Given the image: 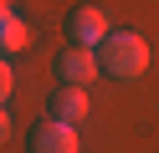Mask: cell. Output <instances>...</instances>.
<instances>
[{"instance_id": "6da1fadb", "label": "cell", "mask_w": 159, "mask_h": 153, "mask_svg": "<svg viewBox=\"0 0 159 153\" xmlns=\"http://www.w3.org/2000/svg\"><path fill=\"white\" fill-rule=\"evenodd\" d=\"M93 51H98V66L108 77H118V82H134V77L149 71V41L139 31H108Z\"/></svg>"}, {"instance_id": "7a4b0ae2", "label": "cell", "mask_w": 159, "mask_h": 153, "mask_svg": "<svg viewBox=\"0 0 159 153\" xmlns=\"http://www.w3.org/2000/svg\"><path fill=\"white\" fill-rule=\"evenodd\" d=\"M52 66H57V82H62V87H82V82H93L98 71H103V66H98V51L93 46H77V41L57 51Z\"/></svg>"}, {"instance_id": "3957f363", "label": "cell", "mask_w": 159, "mask_h": 153, "mask_svg": "<svg viewBox=\"0 0 159 153\" xmlns=\"http://www.w3.org/2000/svg\"><path fill=\"white\" fill-rule=\"evenodd\" d=\"M26 153H82V143H77V128H67V122H41V128L31 133V148Z\"/></svg>"}, {"instance_id": "277c9868", "label": "cell", "mask_w": 159, "mask_h": 153, "mask_svg": "<svg viewBox=\"0 0 159 153\" xmlns=\"http://www.w3.org/2000/svg\"><path fill=\"white\" fill-rule=\"evenodd\" d=\"M67 36H72L77 46H98V41L108 36V15L98 5H77L72 15H67Z\"/></svg>"}, {"instance_id": "5b68a950", "label": "cell", "mask_w": 159, "mask_h": 153, "mask_svg": "<svg viewBox=\"0 0 159 153\" xmlns=\"http://www.w3.org/2000/svg\"><path fill=\"white\" fill-rule=\"evenodd\" d=\"M46 107H52V117H57V122H67V128H72V122H82V117H87V107H93V102H87V92H82V87H57Z\"/></svg>"}, {"instance_id": "8992f818", "label": "cell", "mask_w": 159, "mask_h": 153, "mask_svg": "<svg viewBox=\"0 0 159 153\" xmlns=\"http://www.w3.org/2000/svg\"><path fill=\"white\" fill-rule=\"evenodd\" d=\"M26 46H31V26L0 0V56H16V51H26Z\"/></svg>"}, {"instance_id": "52a82bcc", "label": "cell", "mask_w": 159, "mask_h": 153, "mask_svg": "<svg viewBox=\"0 0 159 153\" xmlns=\"http://www.w3.org/2000/svg\"><path fill=\"white\" fill-rule=\"evenodd\" d=\"M11 87H16V77H11V61H5V56H0V102H5V97H11Z\"/></svg>"}, {"instance_id": "ba28073f", "label": "cell", "mask_w": 159, "mask_h": 153, "mask_svg": "<svg viewBox=\"0 0 159 153\" xmlns=\"http://www.w3.org/2000/svg\"><path fill=\"white\" fill-rule=\"evenodd\" d=\"M11 138V112H5V102H0V143Z\"/></svg>"}]
</instances>
